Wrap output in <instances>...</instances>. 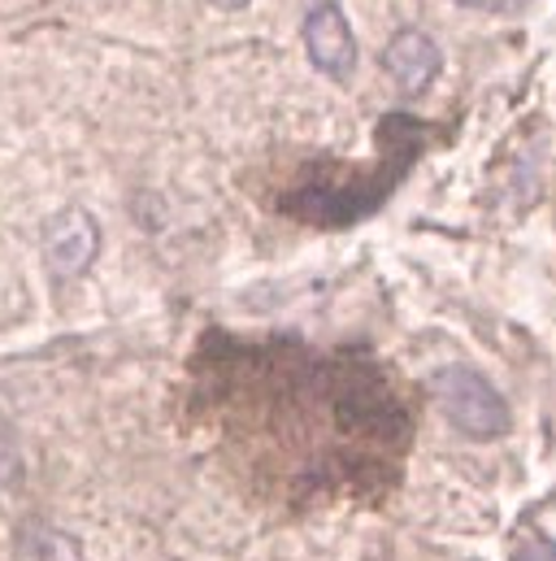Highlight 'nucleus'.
<instances>
[{"label":"nucleus","instance_id":"1a4fd4ad","mask_svg":"<svg viewBox=\"0 0 556 561\" xmlns=\"http://www.w3.org/2000/svg\"><path fill=\"white\" fill-rule=\"evenodd\" d=\"M209 4H218V9H240V4H248V0H209Z\"/></svg>","mask_w":556,"mask_h":561},{"label":"nucleus","instance_id":"6e6552de","mask_svg":"<svg viewBox=\"0 0 556 561\" xmlns=\"http://www.w3.org/2000/svg\"><path fill=\"white\" fill-rule=\"evenodd\" d=\"M456 4H470V9H509L513 0H456Z\"/></svg>","mask_w":556,"mask_h":561},{"label":"nucleus","instance_id":"423d86ee","mask_svg":"<svg viewBox=\"0 0 556 561\" xmlns=\"http://www.w3.org/2000/svg\"><path fill=\"white\" fill-rule=\"evenodd\" d=\"M439 66H443V53H439V44H435L430 35H421V31H401V35H392V44L383 48V70L392 75V83H396L405 96H421V92L435 83Z\"/></svg>","mask_w":556,"mask_h":561},{"label":"nucleus","instance_id":"0eeeda50","mask_svg":"<svg viewBox=\"0 0 556 561\" xmlns=\"http://www.w3.org/2000/svg\"><path fill=\"white\" fill-rule=\"evenodd\" d=\"M513 561H556V540H548V536H531V540L513 553Z\"/></svg>","mask_w":556,"mask_h":561},{"label":"nucleus","instance_id":"7ed1b4c3","mask_svg":"<svg viewBox=\"0 0 556 561\" xmlns=\"http://www.w3.org/2000/svg\"><path fill=\"white\" fill-rule=\"evenodd\" d=\"M430 392L443 405V414L452 426H461L474 439H496L513 426V414L505 405V397L470 366H443L430 375Z\"/></svg>","mask_w":556,"mask_h":561},{"label":"nucleus","instance_id":"39448f33","mask_svg":"<svg viewBox=\"0 0 556 561\" xmlns=\"http://www.w3.org/2000/svg\"><path fill=\"white\" fill-rule=\"evenodd\" d=\"M96 244H101V231L92 222V214L83 209H61L48 231H44V253H48V266L61 275V279H74L92 266L96 257Z\"/></svg>","mask_w":556,"mask_h":561},{"label":"nucleus","instance_id":"f03ea898","mask_svg":"<svg viewBox=\"0 0 556 561\" xmlns=\"http://www.w3.org/2000/svg\"><path fill=\"white\" fill-rule=\"evenodd\" d=\"M430 127L414 114H387L379 123V152L366 165H344V161H309L296 170V179L282 187L278 209L296 222L313 227H348L357 218H370L396 183L414 170V161L426 148Z\"/></svg>","mask_w":556,"mask_h":561},{"label":"nucleus","instance_id":"f257e3e1","mask_svg":"<svg viewBox=\"0 0 556 561\" xmlns=\"http://www.w3.org/2000/svg\"><path fill=\"white\" fill-rule=\"evenodd\" d=\"M183 419L218 470L275 514L383 501L414 448V392L361 348L209 331L187 362Z\"/></svg>","mask_w":556,"mask_h":561},{"label":"nucleus","instance_id":"20e7f679","mask_svg":"<svg viewBox=\"0 0 556 561\" xmlns=\"http://www.w3.org/2000/svg\"><path fill=\"white\" fill-rule=\"evenodd\" d=\"M304 48H309V61L322 75H331L335 83L352 79V70H357V39H352V26H348L339 4L326 0V4L309 9V18H304Z\"/></svg>","mask_w":556,"mask_h":561}]
</instances>
